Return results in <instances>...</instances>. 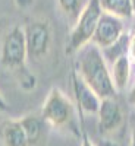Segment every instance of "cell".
I'll list each match as a JSON object with an SVG mask.
<instances>
[{
  "mask_svg": "<svg viewBox=\"0 0 135 146\" xmlns=\"http://www.w3.org/2000/svg\"><path fill=\"white\" fill-rule=\"evenodd\" d=\"M78 53V75L82 78V80L97 94L100 100L113 98L116 88L101 50L90 42Z\"/></svg>",
  "mask_w": 135,
  "mask_h": 146,
  "instance_id": "cell-1",
  "label": "cell"
},
{
  "mask_svg": "<svg viewBox=\"0 0 135 146\" xmlns=\"http://www.w3.org/2000/svg\"><path fill=\"white\" fill-rule=\"evenodd\" d=\"M103 13L99 0H88L81 12L78 19L73 22L72 31L69 34L66 44V54L78 53L81 48L91 42L99 19Z\"/></svg>",
  "mask_w": 135,
  "mask_h": 146,
  "instance_id": "cell-2",
  "label": "cell"
},
{
  "mask_svg": "<svg viewBox=\"0 0 135 146\" xmlns=\"http://www.w3.org/2000/svg\"><path fill=\"white\" fill-rule=\"evenodd\" d=\"M41 117L48 126L54 129H68L77 136L73 124V104L59 88H52L41 108Z\"/></svg>",
  "mask_w": 135,
  "mask_h": 146,
  "instance_id": "cell-3",
  "label": "cell"
},
{
  "mask_svg": "<svg viewBox=\"0 0 135 146\" xmlns=\"http://www.w3.org/2000/svg\"><path fill=\"white\" fill-rule=\"evenodd\" d=\"M27 44L24 28H12L2 41L0 47V63L6 70H10L16 76L18 73L27 69Z\"/></svg>",
  "mask_w": 135,
  "mask_h": 146,
  "instance_id": "cell-4",
  "label": "cell"
},
{
  "mask_svg": "<svg viewBox=\"0 0 135 146\" xmlns=\"http://www.w3.org/2000/svg\"><path fill=\"white\" fill-rule=\"evenodd\" d=\"M27 44V56L30 60H41L48 54L52 42V31L48 22L35 19L24 28Z\"/></svg>",
  "mask_w": 135,
  "mask_h": 146,
  "instance_id": "cell-5",
  "label": "cell"
},
{
  "mask_svg": "<svg viewBox=\"0 0 135 146\" xmlns=\"http://www.w3.org/2000/svg\"><path fill=\"white\" fill-rule=\"evenodd\" d=\"M124 34H125L124 21L112 15L101 13L91 42L99 47L100 50H104V48L115 44Z\"/></svg>",
  "mask_w": 135,
  "mask_h": 146,
  "instance_id": "cell-6",
  "label": "cell"
},
{
  "mask_svg": "<svg viewBox=\"0 0 135 146\" xmlns=\"http://www.w3.org/2000/svg\"><path fill=\"white\" fill-rule=\"evenodd\" d=\"M71 83L73 96L77 100V105L81 113L85 114H97L101 104V100L97 96V94L82 80V78L78 75V72L73 70L71 75Z\"/></svg>",
  "mask_w": 135,
  "mask_h": 146,
  "instance_id": "cell-7",
  "label": "cell"
},
{
  "mask_svg": "<svg viewBox=\"0 0 135 146\" xmlns=\"http://www.w3.org/2000/svg\"><path fill=\"white\" fill-rule=\"evenodd\" d=\"M97 115H99V130L103 135L113 133L115 130L120 127L122 121H124L122 108L115 98L101 100Z\"/></svg>",
  "mask_w": 135,
  "mask_h": 146,
  "instance_id": "cell-8",
  "label": "cell"
},
{
  "mask_svg": "<svg viewBox=\"0 0 135 146\" xmlns=\"http://www.w3.org/2000/svg\"><path fill=\"white\" fill-rule=\"evenodd\" d=\"M19 123L28 137L30 146H38L46 139V126L47 123L41 115L37 114H27L19 118Z\"/></svg>",
  "mask_w": 135,
  "mask_h": 146,
  "instance_id": "cell-9",
  "label": "cell"
},
{
  "mask_svg": "<svg viewBox=\"0 0 135 146\" xmlns=\"http://www.w3.org/2000/svg\"><path fill=\"white\" fill-rule=\"evenodd\" d=\"M2 146H30L19 120H6L0 126Z\"/></svg>",
  "mask_w": 135,
  "mask_h": 146,
  "instance_id": "cell-10",
  "label": "cell"
},
{
  "mask_svg": "<svg viewBox=\"0 0 135 146\" xmlns=\"http://www.w3.org/2000/svg\"><path fill=\"white\" fill-rule=\"evenodd\" d=\"M103 13L112 15L119 19H131L134 13L132 0H99Z\"/></svg>",
  "mask_w": 135,
  "mask_h": 146,
  "instance_id": "cell-11",
  "label": "cell"
},
{
  "mask_svg": "<svg viewBox=\"0 0 135 146\" xmlns=\"http://www.w3.org/2000/svg\"><path fill=\"white\" fill-rule=\"evenodd\" d=\"M110 75H112L116 91H124L128 86L129 78H131V63L126 56L119 57L118 60H115L112 63Z\"/></svg>",
  "mask_w": 135,
  "mask_h": 146,
  "instance_id": "cell-12",
  "label": "cell"
},
{
  "mask_svg": "<svg viewBox=\"0 0 135 146\" xmlns=\"http://www.w3.org/2000/svg\"><path fill=\"white\" fill-rule=\"evenodd\" d=\"M128 41H129V34L125 32L115 44H112L110 47L101 50V54H103V57H104L106 62L113 63L115 60H118L119 57L126 56V51H128Z\"/></svg>",
  "mask_w": 135,
  "mask_h": 146,
  "instance_id": "cell-13",
  "label": "cell"
},
{
  "mask_svg": "<svg viewBox=\"0 0 135 146\" xmlns=\"http://www.w3.org/2000/svg\"><path fill=\"white\" fill-rule=\"evenodd\" d=\"M57 5L66 15V18H69L72 22H75L78 16L81 15V12L85 6V2L84 0H57Z\"/></svg>",
  "mask_w": 135,
  "mask_h": 146,
  "instance_id": "cell-14",
  "label": "cell"
},
{
  "mask_svg": "<svg viewBox=\"0 0 135 146\" xmlns=\"http://www.w3.org/2000/svg\"><path fill=\"white\" fill-rule=\"evenodd\" d=\"M18 83H19V86L24 89V91H32L35 88V85H37V80H35V76L32 75V73L25 69V70H22L21 73H18V75L15 76Z\"/></svg>",
  "mask_w": 135,
  "mask_h": 146,
  "instance_id": "cell-15",
  "label": "cell"
},
{
  "mask_svg": "<svg viewBox=\"0 0 135 146\" xmlns=\"http://www.w3.org/2000/svg\"><path fill=\"white\" fill-rule=\"evenodd\" d=\"M126 57L131 64H135V31L129 34V41H128V51Z\"/></svg>",
  "mask_w": 135,
  "mask_h": 146,
  "instance_id": "cell-16",
  "label": "cell"
},
{
  "mask_svg": "<svg viewBox=\"0 0 135 146\" xmlns=\"http://www.w3.org/2000/svg\"><path fill=\"white\" fill-rule=\"evenodd\" d=\"M81 146H95V145L93 143V140L88 137V135H87V131H85V129L81 130Z\"/></svg>",
  "mask_w": 135,
  "mask_h": 146,
  "instance_id": "cell-17",
  "label": "cell"
},
{
  "mask_svg": "<svg viewBox=\"0 0 135 146\" xmlns=\"http://www.w3.org/2000/svg\"><path fill=\"white\" fill-rule=\"evenodd\" d=\"M126 100H128V104L135 107V82L132 83V86L129 88L128 91V95H126Z\"/></svg>",
  "mask_w": 135,
  "mask_h": 146,
  "instance_id": "cell-18",
  "label": "cell"
},
{
  "mask_svg": "<svg viewBox=\"0 0 135 146\" xmlns=\"http://www.w3.org/2000/svg\"><path fill=\"white\" fill-rule=\"evenodd\" d=\"M15 3L21 9H28L34 5V0H15Z\"/></svg>",
  "mask_w": 135,
  "mask_h": 146,
  "instance_id": "cell-19",
  "label": "cell"
},
{
  "mask_svg": "<svg viewBox=\"0 0 135 146\" xmlns=\"http://www.w3.org/2000/svg\"><path fill=\"white\" fill-rule=\"evenodd\" d=\"M7 111H9V105H7L6 100L3 98V95L0 94V114H5Z\"/></svg>",
  "mask_w": 135,
  "mask_h": 146,
  "instance_id": "cell-20",
  "label": "cell"
},
{
  "mask_svg": "<svg viewBox=\"0 0 135 146\" xmlns=\"http://www.w3.org/2000/svg\"><path fill=\"white\" fill-rule=\"evenodd\" d=\"M131 146H135V127L132 130V136H131Z\"/></svg>",
  "mask_w": 135,
  "mask_h": 146,
  "instance_id": "cell-21",
  "label": "cell"
},
{
  "mask_svg": "<svg viewBox=\"0 0 135 146\" xmlns=\"http://www.w3.org/2000/svg\"><path fill=\"white\" fill-rule=\"evenodd\" d=\"M132 7H134V13H135V0H132Z\"/></svg>",
  "mask_w": 135,
  "mask_h": 146,
  "instance_id": "cell-22",
  "label": "cell"
}]
</instances>
